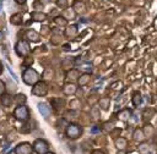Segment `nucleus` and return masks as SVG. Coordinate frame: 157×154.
<instances>
[{"mask_svg": "<svg viewBox=\"0 0 157 154\" xmlns=\"http://www.w3.org/2000/svg\"><path fill=\"white\" fill-rule=\"evenodd\" d=\"M22 81L28 86H33L39 81V73L34 68L27 67L22 73Z\"/></svg>", "mask_w": 157, "mask_h": 154, "instance_id": "f257e3e1", "label": "nucleus"}, {"mask_svg": "<svg viewBox=\"0 0 157 154\" xmlns=\"http://www.w3.org/2000/svg\"><path fill=\"white\" fill-rule=\"evenodd\" d=\"M65 134L69 139H77L82 134V127L77 123H69L65 130Z\"/></svg>", "mask_w": 157, "mask_h": 154, "instance_id": "f03ea898", "label": "nucleus"}, {"mask_svg": "<svg viewBox=\"0 0 157 154\" xmlns=\"http://www.w3.org/2000/svg\"><path fill=\"white\" fill-rule=\"evenodd\" d=\"M13 117L17 120V121H21V122H25L29 119V110L26 105H17L13 110Z\"/></svg>", "mask_w": 157, "mask_h": 154, "instance_id": "7ed1b4c3", "label": "nucleus"}, {"mask_svg": "<svg viewBox=\"0 0 157 154\" xmlns=\"http://www.w3.org/2000/svg\"><path fill=\"white\" fill-rule=\"evenodd\" d=\"M29 50H31L29 44H28V42L25 40V39H21V40H18V42L15 44V51H16V54H17L18 56H21V57H26V56L29 54Z\"/></svg>", "mask_w": 157, "mask_h": 154, "instance_id": "20e7f679", "label": "nucleus"}, {"mask_svg": "<svg viewBox=\"0 0 157 154\" xmlns=\"http://www.w3.org/2000/svg\"><path fill=\"white\" fill-rule=\"evenodd\" d=\"M48 90H49V88H48L47 82H44V81H38L36 84H33L31 92H32V94L36 95V97H44V95H47Z\"/></svg>", "mask_w": 157, "mask_h": 154, "instance_id": "39448f33", "label": "nucleus"}, {"mask_svg": "<svg viewBox=\"0 0 157 154\" xmlns=\"http://www.w3.org/2000/svg\"><path fill=\"white\" fill-rule=\"evenodd\" d=\"M32 148H33V152H36L37 154H45L47 152H49L48 142L45 139H42V138L36 139L32 144Z\"/></svg>", "mask_w": 157, "mask_h": 154, "instance_id": "423d86ee", "label": "nucleus"}, {"mask_svg": "<svg viewBox=\"0 0 157 154\" xmlns=\"http://www.w3.org/2000/svg\"><path fill=\"white\" fill-rule=\"evenodd\" d=\"M15 154H32L33 153V148H32V144L28 143V142H21L18 143L15 149H13Z\"/></svg>", "mask_w": 157, "mask_h": 154, "instance_id": "0eeeda50", "label": "nucleus"}, {"mask_svg": "<svg viewBox=\"0 0 157 154\" xmlns=\"http://www.w3.org/2000/svg\"><path fill=\"white\" fill-rule=\"evenodd\" d=\"M25 37L27 38V40L33 42V43H37V42H39V39H40V35H39L36 31H33V29H28V31H26Z\"/></svg>", "mask_w": 157, "mask_h": 154, "instance_id": "6e6552de", "label": "nucleus"}, {"mask_svg": "<svg viewBox=\"0 0 157 154\" xmlns=\"http://www.w3.org/2000/svg\"><path fill=\"white\" fill-rule=\"evenodd\" d=\"M76 90H77V87H76L72 82H67V83H65L64 87H63V92H64V94H66V95H72V94L76 93Z\"/></svg>", "mask_w": 157, "mask_h": 154, "instance_id": "1a4fd4ad", "label": "nucleus"}, {"mask_svg": "<svg viewBox=\"0 0 157 154\" xmlns=\"http://www.w3.org/2000/svg\"><path fill=\"white\" fill-rule=\"evenodd\" d=\"M37 106H38V111L42 114V116L44 119H48L50 115V108L48 106V104L47 103H38Z\"/></svg>", "mask_w": 157, "mask_h": 154, "instance_id": "9d476101", "label": "nucleus"}, {"mask_svg": "<svg viewBox=\"0 0 157 154\" xmlns=\"http://www.w3.org/2000/svg\"><path fill=\"white\" fill-rule=\"evenodd\" d=\"M0 97H1V98H0L1 105H2V106H5V108H9V106L12 104V101H13V97H12L11 94L4 93V94H1Z\"/></svg>", "mask_w": 157, "mask_h": 154, "instance_id": "9b49d317", "label": "nucleus"}, {"mask_svg": "<svg viewBox=\"0 0 157 154\" xmlns=\"http://www.w3.org/2000/svg\"><path fill=\"white\" fill-rule=\"evenodd\" d=\"M72 10L75 11V13H83V12L86 11V5H85L83 1L77 0V1L74 2V5H72Z\"/></svg>", "mask_w": 157, "mask_h": 154, "instance_id": "f8f14e48", "label": "nucleus"}, {"mask_svg": "<svg viewBox=\"0 0 157 154\" xmlns=\"http://www.w3.org/2000/svg\"><path fill=\"white\" fill-rule=\"evenodd\" d=\"M31 17H32V20L36 21V22H43V21L47 20V15H45L44 12H40V11H33V12L31 13Z\"/></svg>", "mask_w": 157, "mask_h": 154, "instance_id": "ddd939ff", "label": "nucleus"}, {"mask_svg": "<svg viewBox=\"0 0 157 154\" xmlns=\"http://www.w3.org/2000/svg\"><path fill=\"white\" fill-rule=\"evenodd\" d=\"M114 144H115V147H117L119 150H124V149L128 147V141H126V138H124V137H118V138H115Z\"/></svg>", "mask_w": 157, "mask_h": 154, "instance_id": "4468645a", "label": "nucleus"}, {"mask_svg": "<svg viewBox=\"0 0 157 154\" xmlns=\"http://www.w3.org/2000/svg\"><path fill=\"white\" fill-rule=\"evenodd\" d=\"M130 117H131V111H130L129 109H123V110H120V111L118 112V119H119L120 121H123V122L128 121Z\"/></svg>", "mask_w": 157, "mask_h": 154, "instance_id": "2eb2a0df", "label": "nucleus"}, {"mask_svg": "<svg viewBox=\"0 0 157 154\" xmlns=\"http://www.w3.org/2000/svg\"><path fill=\"white\" fill-rule=\"evenodd\" d=\"M77 32H78L77 26H76V24H71V26H69V27L65 29V35H66L67 38H74V37H76Z\"/></svg>", "mask_w": 157, "mask_h": 154, "instance_id": "dca6fc26", "label": "nucleus"}, {"mask_svg": "<svg viewBox=\"0 0 157 154\" xmlns=\"http://www.w3.org/2000/svg\"><path fill=\"white\" fill-rule=\"evenodd\" d=\"M80 71L78 70H76V68H71V70H69L67 71V73H66V78L69 79V81H76V79H78V77H80Z\"/></svg>", "mask_w": 157, "mask_h": 154, "instance_id": "f3484780", "label": "nucleus"}, {"mask_svg": "<svg viewBox=\"0 0 157 154\" xmlns=\"http://www.w3.org/2000/svg\"><path fill=\"white\" fill-rule=\"evenodd\" d=\"M145 137H146V136H145L142 128H135V131L132 132V138H134V141H136V142H141V141H144Z\"/></svg>", "mask_w": 157, "mask_h": 154, "instance_id": "a211bd4d", "label": "nucleus"}, {"mask_svg": "<svg viewBox=\"0 0 157 154\" xmlns=\"http://www.w3.org/2000/svg\"><path fill=\"white\" fill-rule=\"evenodd\" d=\"M22 15L21 13H13V15H11V17H10V23L11 24H15V26H20L21 23H22Z\"/></svg>", "mask_w": 157, "mask_h": 154, "instance_id": "6ab92c4d", "label": "nucleus"}, {"mask_svg": "<svg viewBox=\"0 0 157 154\" xmlns=\"http://www.w3.org/2000/svg\"><path fill=\"white\" fill-rule=\"evenodd\" d=\"M90 73H82V75H80V77H78V79H77V83H78V86L80 87H83V86H86L88 82H90Z\"/></svg>", "mask_w": 157, "mask_h": 154, "instance_id": "aec40b11", "label": "nucleus"}, {"mask_svg": "<svg viewBox=\"0 0 157 154\" xmlns=\"http://www.w3.org/2000/svg\"><path fill=\"white\" fill-rule=\"evenodd\" d=\"M98 105H99V108L101 109H103V110H108L109 109V105H110V100H109V98H101L99 99V101H98Z\"/></svg>", "mask_w": 157, "mask_h": 154, "instance_id": "412c9836", "label": "nucleus"}, {"mask_svg": "<svg viewBox=\"0 0 157 154\" xmlns=\"http://www.w3.org/2000/svg\"><path fill=\"white\" fill-rule=\"evenodd\" d=\"M76 117H77V111H75V110H67L64 114V119L67 120V121H72Z\"/></svg>", "mask_w": 157, "mask_h": 154, "instance_id": "4be33fe9", "label": "nucleus"}, {"mask_svg": "<svg viewBox=\"0 0 157 154\" xmlns=\"http://www.w3.org/2000/svg\"><path fill=\"white\" fill-rule=\"evenodd\" d=\"M13 100L17 103V105H25V103H26L27 98H26V95H25L23 93H18V94L13 98Z\"/></svg>", "mask_w": 157, "mask_h": 154, "instance_id": "5701e85b", "label": "nucleus"}, {"mask_svg": "<svg viewBox=\"0 0 157 154\" xmlns=\"http://www.w3.org/2000/svg\"><path fill=\"white\" fill-rule=\"evenodd\" d=\"M10 132V126L7 121H1L0 122V134H6Z\"/></svg>", "mask_w": 157, "mask_h": 154, "instance_id": "b1692460", "label": "nucleus"}, {"mask_svg": "<svg viewBox=\"0 0 157 154\" xmlns=\"http://www.w3.org/2000/svg\"><path fill=\"white\" fill-rule=\"evenodd\" d=\"M54 22H55L58 26H66L67 20H66L65 17H63V16H56V17L54 18Z\"/></svg>", "mask_w": 157, "mask_h": 154, "instance_id": "393cba45", "label": "nucleus"}, {"mask_svg": "<svg viewBox=\"0 0 157 154\" xmlns=\"http://www.w3.org/2000/svg\"><path fill=\"white\" fill-rule=\"evenodd\" d=\"M132 104H134L135 106H139V105L141 104V94H140V92L134 93V97H132Z\"/></svg>", "mask_w": 157, "mask_h": 154, "instance_id": "a878e982", "label": "nucleus"}, {"mask_svg": "<svg viewBox=\"0 0 157 154\" xmlns=\"http://www.w3.org/2000/svg\"><path fill=\"white\" fill-rule=\"evenodd\" d=\"M63 17L72 20V18H75V11H74V10H71V9H65V11H64V15H63Z\"/></svg>", "mask_w": 157, "mask_h": 154, "instance_id": "bb28decb", "label": "nucleus"}, {"mask_svg": "<svg viewBox=\"0 0 157 154\" xmlns=\"http://www.w3.org/2000/svg\"><path fill=\"white\" fill-rule=\"evenodd\" d=\"M53 75H54V71L52 68H45L44 72H43V77L47 78V79H50L53 78Z\"/></svg>", "mask_w": 157, "mask_h": 154, "instance_id": "cd10ccee", "label": "nucleus"}, {"mask_svg": "<svg viewBox=\"0 0 157 154\" xmlns=\"http://www.w3.org/2000/svg\"><path fill=\"white\" fill-rule=\"evenodd\" d=\"M91 115H92V117L96 120V119H98L99 116H101V114H99V108H92V110H91Z\"/></svg>", "mask_w": 157, "mask_h": 154, "instance_id": "c85d7f7f", "label": "nucleus"}, {"mask_svg": "<svg viewBox=\"0 0 157 154\" xmlns=\"http://www.w3.org/2000/svg\"><path fill=\"white\" fill-rule=\"evenodd\" d=\"M142 131H144L145 136H150V134H152L153 128H152V126H151V125H147V126H145V128H144Z\"/></svg>", "mask_w": 157, "mask_h": 154, "instance_id": "c756f323", "label": "nucleus"}, {"mask_svg": "<svg viewBox=\"0 0 157 154\" xmlns=\"http://www.w3.org/2000/svg\"><path fill=\"white\" fill-rule=\"evenodd\" d=\"M56 5L60 9H66L67 7V0H56Z\"/></svg>", "mask_w": 157, "mask_h": 154, "instance_id": "7c9ffc66", "label": "nucleus"}, {"mask_svg": "<svg viewBox=\"0 0 157 154\" xmlns=\"http://www.w3.org/2000/svg\"><path fill=\"white\" fill-rule=\"evenodd\" d=\"M147 150H148V144L142 143L141 145H139V152H140V153H146Z\"/></svg>", "mask_w": 157, "mask_h": 154, "instance_id": "2f4dec72", "label": "nucleus"}, {"mask_svg": "<svg viewBox=\"0 0 157 154\" xmlns=\"http://www.w3.org/2000/svg\"><path fill=\"white\" fill-rule=\"evenodd\" d=\"M50 40H52L53 44H59V43L61 42V35H54Z\"/></svg>", "mask_w": 157, "mask_h": 154, "instance_id": "473e14b6", "label": "nucleus"}, {"mask_svg": "<svg viewBox=\"0 0 157 154\" xmlns=\"http://www.w3.org/2000/svg\"><path fill=\"white\" fill-rule=\"evenodd\" d=\"M32 64H33V59H32V57H27V56H26V61H25L22 65H23V66H29V67H31V65H32Z\"/></svg>", "mask_w": 157, "mask_h": 154, "instance_id": "72a5a7b5", "label": "nucleus"}, {"mask_svg": "<svg viewBox=\"0 0 157 154\" xmlns=\"http://www.w3.org/2000/svg\"><path fill=\"white\" fill-rule=\"evenodd\" d=\"M5 89H6V86H5V82L0 79V95L5 93Z\"/></svg>", "mask_w": 157, "mask_h": 154, "instance_id": "f704fd0d", "label": "nucleus"}, {"mask_svg": "<svg viewBox=\"0 0 157 154\" xmlns=\"http://www.w3.org/2000/svg\"><path fill=\"white\" fill-rule=\"evenodd\" d=\"M103 126H104V130L105 131H112L113 130V123L112 122H105Z\"/></svg>", "mask_w": 157, "mask_h": 154, "instance_id": "c9c22d12", "label": "nucleus"}, {"mask_svg": "<svg viewBox=\"0 0 157 154\" xmlns=\"http://www.w3.org/2000/svg\"><path fill=\"white\" fill-rule=\"evenodd\" d=\"M112 88H113V89L121 88V82H115V83H112Z\"/></svg>", "mask_w": 157, "mask_h": 154, "instance_id": "e433bc0d", "label": "nucleus"}, {"mask_svg": "<svg viewBox=\"0 0 157 154\" xmlns=\"http://www.w3.org/2000/svg\"><path fill=\"white\" fill-rule=\"evenodd\" d=\"M92 154H104V152L101 150V149H94V150L92 152Z\"/></svg>", "mask_w": 157, "mask_h": 154, "instance_id": "4c0bfd02", "label": "nucleus"}, {"mask_svg": "<svg viewBox=\"0 0 157 154\" xmlns=\"http://www.w3.org/2000/svg\"><path fill=\"white\" fill-rule=\"evenodd\" d=\"M43 34H47L48 33V27H43V32H42Z\"/></svg>", "mask_w": 157, "mask_h": 154, "instance_id": "58836bf2", "label": "nucleus"}, {"mask_svg": "<svg viewBox=\"0 0 157 154\" xmlns=\"http://www.w3.org/2000/svg\"><path fill=\"white\" fill-rule=\"evenodd\" d=\"M15 1H16L17 4H25V2L27 1V0H15Z\"/></svg>", "mask_w": 157, "mask_h": 154, "instance_id": "ea45409f", "label": "nucleus"}, {"mask_svg": "<svg viewBox=\"0 0 157 154\" xmlns=\"http://www.w3.org/2000/svg\"><path fill=\"white\" fill-rule=\"evenodd\" d=\"M64 49H65V50H69V49H70V45H69V44H65V45H64Z\"/></svg>", "mask_w": 157, "mask_h": 154, "instance_id": "a19ab883", "label": "nucleus"}, {"mask_svg": "<svg viewBox=\"0 0 157 154\" xmlns=\"http://www.w3.org/2000/svg\"><path fill=\"white\" fill-rule=\"evenodd\" d=\"M2 71H4V67H2V64L0 62V75L2 73Z\"/></svg>", "mask_w": 157, "mask_h": 154, "instance_id": "79ce46f5", "label": "nucleus"}, {"mask_svg": "<svg viewBox=\"0 0 157 154\" xmlns=\"http://www.w3.org/2000/svg\"><path fill=\"white\" fill-rule=\"evenodd\" d=\"M97 131H98V128H97V127H93V128H92V132H97Z\"/></svg>", "mask_w": 157, "mask_h": 154, "instance_id": "37998d69", "label": "nucleus"}, {"mask_svg": "<svg viewBox=\"0 0 157 154\" xmlns=\"http://www.w3.org/2000/svg\"><path fill=\"white\" fill-rule=\"evenodd\" d=\"M117 154H125V153H124V150H119Z\"/></svg>", "mask_w": 157, "mask_h": 154, "instance_id": "c03bdc74", "label": "nucleus"}, {"mask_svg": "<svg viewBox=\"0 0 157 154\" xmlns=\"http://www.w3.org/2000/svg\"><path fill=\"white\" fill-rule=\"evenodd\" d=\"M4 115V112H2V110H1V108H0V116H2Z\"/></svg>", "mask_w": 157, "mask_h": 154, "instance_id": "a18cd8bd", "label": "nucleus"}, {"mask_svg": "<svg viewBox=\"0 0 157 154\" xmlns=\"http://www.w3.org/2000/svg\"><path fill=\"white\" fill-rule=\"evenodd\" d=\"M45 154H54V153H52V152H47Z\"/></svg>", "mask_w": 157, "mask_h": 154, "instance_id": "49530a36", "label": "nucleus"}, {"mask_svg": "<svg viewBox=\"0 0 157 154\" xmlns=\"http://www.w3.org/2000/svg\"><path fill=\"white\" fill-rule=\"evenodd\" d=\"M0 39H2V33H1V34H0Z\"/></svg>", "mask_w": 157, "mask_h": 154, "instance_id": "de8ad7c7", "label": "nucleus"}]
</instances>
